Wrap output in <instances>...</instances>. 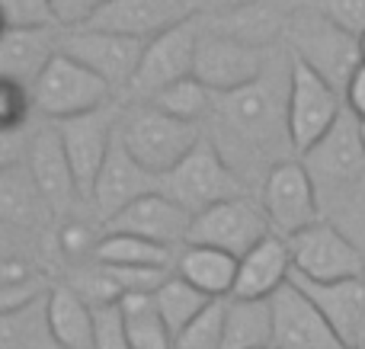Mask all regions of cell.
Returning <instances> with one entry per match:
<instances>
[{
    "label": "cell",
    "instance_id": "obj_39",
    "mask_svg": "<svg viewBox=\"0 0 365 349\" xmlns=\"http://www.w3.org/2000/svg\"><path fill=\"white\" fill-rule=\"evenodd\" d=\"M317 6L349 36H365V0H317Z\"/></svg>",
    "mask_w": 365,
    "mask_h": 349
},
{
    "label": "cell",
    "instance_id": "obj_25",
    "mask_svg": "<svg viewBox=\"0 0 365 349\" xmlns=\"http://www.w3.org/2000/svg\"><path fill=\"white\" fill-rule=\"evenodd\" d=\"M48 321L61 349H93V308L68 282H58L51 288Z\"/></svg>",
    "mask_w": 365,
    "mask_h": 349
},
{
    "label": "cell",
    "instance_id": "obj_22",
    "mask_svg": "<svg viewBox=\"0 0 365 349\" xmlns=\"http://www.w3.org/2000/svg\"><path fill=\"white\" fill-rule=\"evenodd\" d=\"M289 279H292L289 241L279 237V234H269V237H263L247 256H240L237 286H234L231 298L269 301Z\"/></svg>",
    "mask_w": 365,
    "mask_h": 349
},
{
    "label": "cell",
    "instance_id": "obj_4",
    "mask_svg": "<svg viewBox=\"0 0 365 349\" xmlns=\"http://www.w3.org/2000/svg\"><path fill=\"white\" fill-rule=\"evenodd\" d=\"M298 160L308 170L311 183H314L317 196H321L324 218H327V212L334 205H340L365 179V147H362L359 119L346 109V115Z\"/></svg>",
    "mask_w": 365,
    "mask_h": 349
},
{
    "label": "cell",
    "instance_id": "obj_5",
    "mask_svg": "<svg viewBox=\"0 0 365 349\" xmlns=\"http://www.w3.org/2000/svg\"><path fill=\"white\" fill-rule=\"evenodd\" d=\"M160 192H167L186 212L199 215V212L212 209V205L231 202V199L240 196H253V186L227 164L225 154L205 135L199 141V147L182 160L177 170L160 179Z\"/></svg>",
    "mask_w": 365,
    "mask_h": 349
},
{
    "label": "cell",
    "instance_id": "obj_27",
    "mask_svg": "<svg viewBox=\"0 0 365 349\" xmlns=\"http://www.w3.org/2000/svg\"><path fill=\"white\" fill-rule=\"evenodd\" d=\"M48 295L13 311H0V349H61L51 333Z\"/></svg>",
    "mask_w": 365,
    "mask_h": 349
},
{
    "label": "cell",
    "instance_id": "obj_2",
    "mask_svg": "<svg viewBox=\"0 0 365 349\" xmlns=\"http://www.w3.org/2000/svg\"><path fill=\"white\" fill-rule=\"evenodd\" d=\"M285 48L292 58L308 64L314 74H321L327 83H334L343 96L353 80V74L362 68L359 38L334 23L321 6H295L289 13V29H285Z\"/></svg>",
    "mask_w": 365,
    "mask_h": 349
},
{
    "label": "cell",
    "instance_id": "obj_19",
    "mask_svg": "<svg viewBox=\"0 0 365 349\" xmlns=\"http://www.w3.org/2000/svg\"><path fill=\"white\" fill-rule=\"evenodd\" d=\"M192 16L195 13L189 0H109L90 26L151 42L154 36H160V32L173 29V26L186 23Z\"/></svg>",
    "mask_w": 365,
    "mask_h": 349
},
{
    "label": "cell",
    "instance_id": "obj_8",
    "mask_svg": "<svg viewBox=\"0 0 365 349\" xmlns=\"http://www.w3.org/2000/svg\"><path fill=\"white\" fill-rule=\"evenodd\" d=\"M346 115V96L327 83L321 74L292 58V83H289V138L295 157L317 145L336 122Z\"/></svg>",
    "mask_w": 365,
    "mask_h": 349
},
{
    "label": "cell",
    "instance_id": "obj_41",
    "mask_svg": "<svg viewBox=\"0 0 365 349\" xmlns=\"http://www.w3.org/2000/svg\"><path fill=\"white\" fill-rule=\"evenodd\" d=\"M189 4H192L195 16H215V13L234 10V6H244V4H257V0H189Z\"/></svg>",
    "mask_w": 365,
    "mask_h": 349
},
{
    "label": "cell",
    "instance_id": "obj_28",
    "mask_svg": "<svg viewBox=\"0 0 365 349\" xmlns=\"http://www.w3.org/2000/svg\"><path fill=\"white\" fill-rule=\"evenodd\" d=\"M177 256H180V250L160 247V244L145 241V237L106 231L96 260L106 263V266H122V269H158V273H173V269H177Z\"/></svg>",
    "mask_w": 365,
    "mask_h": 349
},
{
    "label": "cell",
    "instance_id": "obj_1",
    "mask_svg": "<svg viewBox=\"0 0 365 349\" xmlns=\"http://www.w3.org/2000/svg\"><path fill=\"white\" fill-rule=\"evenodd\" d=\"M289 83L292 51L282 45L257 83L212 96L205 135L250 186L257 177L263 186L272 167L295 157L289 138Z\"/></svg>",
    "mask_w": 365,
    "mask_h": 349
},
{
    "label": "cell",
    "instance_id": "obj_21",
    "mask_svg": "<svg viewBox=\"0 0 365 349\" xmlns=\"http://www.w3.org/2000/svg\"><path fill=\"white\" fill-rule=\"evenodd\" d=\"M289 13L292 10H279L272 0H257V4L234 6L215 16H202V26L208 32H218L234 42L253 45V48H279V42H285Z\"/></svg>",
    "mask_w": 365,
    "mask_h": 349
},
{
    "label": "cell",
    "instance_id": "obj_15",
    "mask_svg": "<svg viewBox=\"0 0 365 349\" xmlns=\"http://www.w3.org/2000/svg\"><path fill=\"white\" fill-rule=\"evenodd\" d=\"M269 305L276 349H346L324 311L292 279L272 295Z\"/></svg>",
    "mask_w": 365,
    "mask_h": 349
},
{
    "label": "cell",
    "instance_id": "obj_23",
    "mask_svg": "<svg viewBox=\"0 0 365 349\" xmlns=\"http://www.w3.org/2000/svg\"><path fill=\"white\" fill-rule=\"evenodd\" d=\"M0 215H4V231L16 234H36L55 215L26 164L0 170Z\"/></svg>",
    "mask_w": 365,
    "mask_h": 349
},
{
    "label": "cell",
    "instance_id": "obj_37",
    "mask_svg": "<svg viewBox=\"0 0 365 349\" xmlns=\"http://www.w3.org/2000/svg\"><path fill=\"white\" fill-rule=\"evenodd\" d=\"M93 349H132L122 305L93 308Z\"/></svg>",
    "mask_w": 365,
    "mask_h": 349
},
{
    "label": "cell",
    "instance_id": "obj_29",
    "mask_svg": "<svg viewBox=\"0 0 365 349\" xmlns=\"http://www.w3.org/2000/svg\"><path fill=\"white\" fill-rule=\"evenodd\" d=\"M125 311V324H128V343L132 349H177L167 321L160 318L154 292H135L125 295L119 301Z\"/></svg>",
    "mask_w": 365,
    "mask_h": 349
},
{
    "label": "cell",
    "instance_id": "obj_14",
    "mask_svg": "<svg viewBox=\"0 0 365 349\" xmlns=\"http://www.w3.org/2000/svg\"><path fill=\"white\" fill-rule=\"evenodd\" d=\"M122 106H125V103L115 100V103H109V106L96 109V113L77 115V119H68V122H58V135H61L64 151H68L71 170H74L77 189H81V199L87 205H90V192H93L96 177H100L103 164H106L115 138H119Z\"/></svg>",
    "mask_w": 365,
    "mask_h": 349
},
{
    "label": "cell",
    "instance_id": "obj_11",
    "mask_svg": "<svg viewBox=\"0 0 365 349\" xmlns=\"http://www.w3.org/2000/svg\"><path fill=\"white\" fill-rule=\"evenodd\" d=\"M259 202H263L266 218L272 224V234L285 237V241L308 231L311 224L324 222L321 196H317L314 183L298 157L272 167L269 177L259 186Z\"/></svg>",
    "mask_w": 365,
    "mask_h": 349
},
{
    "label": "cell",
    "instance_id": "obj_36",
    "mask_svg": "<svg viewBox=\"0 0 365 349\" xmlns=\"http://www.w3.org/2000/svg\"><path fill=\"white\" fill-rule=\"evenodd\" d=\"M327 222H334L359 250H365V179L343 199L340 205L327 212Z\"/></svg>",
    "mask_w": 365,
    "mask_h": 349
},
{
    "label": "cell",
    "instance_id": "obj_9",
    "mask_svg": "<svg viewBox=\"0 0 365 349\" xmlns=\"http://www.w3.org/2000/svg\"><path fill=\"white\" fill-rule=\"evenodd\" d=\"M145 48H148L145 38L93 29V26L64 29V38H61L64 55L81 61L83 68H90L96 77H103L119 100H125L128 87H132L135 74H138L141 58H145Z\"/></svg>",
    "mask_w": 365,
    "mask_h": 349
},
{
    "label": "cell",
    "instance_id": "obj_43",
    "mask_svg": "<svg viewBox=\"0 0 365 349\" xmlns=\"http://www.w3.org/2000/svg\"><path fill=\"white\" fill-rule=\"evenodd\" d=\"M359 132H362V147H365V122H359Z\"/></svg>",
    "mask_w": 365,
    "mask_h": 349
},
{
    "label": "cell",
    "instance_id": "obj_33",
    "mask_svg": "<svg viewBox=\"0 0 365 349\" xmlns=\"http://www.w3.org/2000/svg\"><path fill=\"white\" fill-rule=\"evenodd\" d=\"M225 301H212L177 337V349H225Z\"/></svg>",
    "mask_w": 365,
    "mask_h": 349
},
{
    "label": "cell",
    "instance_id": "obj_40",
    "mask_svg": "<svg viewBox=\"0 0 365 349\" xmlns=\"http://www.w3.org/2000/svg\"><path fill=\"white\" fill-rule=\"evenodd\" d=\"M346 109L356 115L359 122H365V64L353 74L346 87Z\"/></svg>",
    "mask_w": 365,
    "mask_h": 349
},
{
    "label": "cell",
    "instance_id": "obj_30",
    "mask_svg": "<svg viewBox=\"0 0 365 349\" xmlns=\"http://www.w3.org/2000/svg\"><path fill=\"white\" fill-rule=\"evenodd\" d=\"M106 237V224L96 215H68L55 231V254L68 269L87 266L96 260L100 244Z\"/></svg>",
    "mask_w": 365,
    "mask_h": 349
},
{
    "label": "cell",
    "instance_id": "obj_31",
    "mask_svg": "<svg viewBox=\"0 0 365 349\" xmlns=\"http://www.w3.org/2000/svg\"><path fill=\"white\" fill-rule=\"evenodd\" d=\"M154 301H158L160 318L167 321L173 340H177L215 298H208L205 292H199L195 286H189L186 279H180V276L173 273V276H167V279L160 282V288L154 292Z\"/></svg>",
    "mask_w": 365,
    "mask_h": 349
},
{
    "label": "cell",
    "instance_id": "obj_13",
    "mask_svg": "<svg viewBox=\"0 0 365 349\" xmlns=\"http://www.w3.org/2000/svg\"><path fill=\"white\" fill-rule=\"evenodd\" d=\"M279 48H253V45L234 42V38L208 32L202 26L199 51H195V80L205 83L212 96L244 90L266 74V68H269L272 55Z\"/></svg>",
    "mask_w": 365,
    "mask_h": 349
},
{
    "label": "cell",
    "instance_id": "obj_10",
    "mask_svg": "<svg viewBox=\"0 0 365 349\" xmlns=\"http://www.w3.org/2000/svg\"><path fill=\"white\" fill-rule=\"evenodd\" d=\"M292 276L308 282H349L362 279L365 250H359L334 222H317L308 231L289 237Z\"/></svg>",
    "mask_w": 365,
    "mask_h": 349
},
{
    "label": "cell",
    "instance_id": "obj_35",
    "mask_svg": "<svg viewBox=\"0 0 365 349\" xmlns=\"http://www.w3.org/2000/svg\"><path fill=\"white\" fill-rule=\"evenodd\" d=\"M32 115H36L32 90L13 80L0 83V128L4 132H26Z\"/></svg>",
    "mask_w": 365,
    "mask_h": 349
},
{
    "label": "cell",
    "instance_id": "obj_42",
    "mask_svg": "<svg viewBox=\"0 0 365 349\" xmlns=\"http://www.w3.org/2000/svg\"><path fill=\"white\" fill-rule=\"evenodd\" d=\"M359 48H362V64H365V36L359 38Z\"/></svg>",
    "mask_w": 365,
    "mask_h": 349
},
{
    "label": "cell",
    "instance_id": "obj_18",
    "mask_svg": "<svg viewBox=\"0 0 365 349\" xmlns=\"http://www.w3.org/2000/svg\"><path fill=\"white\" fill-rule=\"evenodd\" d=\"M192 212H186L180 202H173L167 192H151V196L132 202L125 212L106 224V231L115 234H135L154 241L160 247L182 250L189 241V228H192Z\"/></svg>",
    "mask_w": 365,
    "mask_h": 349
},
{
    "label": "cell",
    "instance_id": "obj_17",
    "mask_svg": "<svg viewBox=\"0 0 365 349\" xmlns=\"http://www.w3.org/2000/svg\"><path fill=\"white\" fill-rule=\"evenodd\" d=\"M160 192V179L154 173H148L138 160L128 154V147L122 145V138H115L113 151H109L106 164H103L100 177L90 192V212L100 218L103 224H109L119 212H125L132 202Z\"/></svg>",
    "mask_w": 365,
    "mask_h": 349
},
{
    "label": "cell",
    "instance_id": "obj_45",
    "mask_svg": "<svg viewBox=\"0 0 365 349\" xmlns=\"http://www.w3.org/2000/svg\"><path fill=\"white\" fill-rule=\"evenodd\" d=\"M362 279H365V273H362Z\"/></svg>",
    "mask_w": 365,
    "mask_h": 349
},
{
    "label": "cell",
    "instance_id": "obj_6",
    "mask_svg": "<svg viewBox=\"0 0 365 349\" xmlns=\"http://www.w3.org/2000/svg\"><path fill=\"white\" fill-rule=\"evenodd\" d=\"M119 96L113 93L103 77H96L90 68H83L81 61H74L71 55H58L48 64L38 83L32 87V103H36V115H42L45 122H68L77 115L96 113V109L115 103Z\"/></svg>",
    "mask_w": 365,
    "mask_h": 349
},
{
    "label": "cell",
    "instance_id": "obj_7",
    "mask_svg": "<svg viewBox=\"0 0 365 349\" xmlns=\"http://www.w3.org/2000/svg\"><path fill=\"white\" fill-rule=\"evenodd\" d=\"M202 38V16H192L148 42L132 87L122 103H151L160 90L195 77V51Z\"/></svg>",
    "mask_w": 365,
    "mask_h": 349
},
{
    "label": "cell",
    "instance_id": "obj_3",
    "mask_svg": "<svg viewBox=\"0 0 365 349\" xmlns=\"http://www.w3.org/2000/svg\"><path fill=\"white\" fill-rule=\"evenodd\" d=\"M119 138L148 173L164 179L199 147V141L205 138V128L173 119L151 103H125Z\"/></svg>",
    "mask_w": 365,
    "mask_h": 349
},
{
    "label": "cell",
    "instance_id": "obj_12",
    "mask_svg": "<svg viewBox=\"0 0 365 349\" xmlns=\"http://www.w3.org/2000/svg\"><path fill=\"white\" fill-rule=\"evenodd\" d=\"M269 234H272V224L266 218L263 202L253 196H240V199H231V202H221L199 212L192 218L186 244L225 250V254L240 260V256H247Z\"/></svg>",
    "mask_w": 365,
    "mask_h": 349
},
{
    "label": "cell",
    "instance_id": "obj_26",
    "mask_svg": "<svg viewBox=\"0 0 365 349\" xmlns=\"http://www.w3.org/2000/svg\"><path fill=\"white\" fill-rule=\"evenodd\" d=\"M272 305L253 298L225 301V349H269Z\"/></svg>",
    "mask_w": 365,
    "mask_h": 349
},
{
    "label": "cell",
    "instance_id": "obj_24",
    "mask_svg": "<svg viewBox=\"0 0 365 349\" xmlns=\"http://www.w3.org/2000/svg\"><path fill=\"white\" fill-rule=\"evenodd\" d=\"M237 266H240V260L225 254V250L186 244L177 256V269H173V273H177L180 279H186L189 286H195L199 292H205L208 298L221 301V298H231L234 295Z\"/></svg>",
    "mask_w": 365,
    "mask_h": 349
},
{
    "label": "cell",
    "instance_id": "obj_32",
    "mask_svg": "<svg viewBox=\"0 0 365 349\" xmlns=\"http://www.w3.org/2000/svg\"><path fill=\"white\" fill-rule=\"evenodd\" d=\"M151 106H158L160 113L173 115V119H180V122H192V125L205 128L208 113H212V93H208V87L199 83L195 77H186V80L160 90L151 100Z\"/></svg>",
    "mask_w": 365,
    "mask_h": 349
},
{
    "label": "cell",
    "instance_id": "obj_20",
    "mask_svg": "<svg viewBox=\"0 0 365 349\" xmlns=\"http://www.w3.org/2000/svg\"><path fill=\"white\" fill-rule=\"evenodd\" d=\"M64 29H4L0 36V80L36 87L48 64L61 55Z\"/></svg>",
    "mask_w": 365,
    "mask_h": 349
},
{
    "label": "cell",
    "instance_id": "obj_44",
    "mask_svg": "<svg viewBox=\"0 0 365 349\" xmlns=\"http://www.w3.org/2000/svg\"><path fill=\"white\" fill-rule=\"evenodd\" d=\"M269 349H276V346H269Z\"/></svg>",
    "mask_w": 365,
    "mask_h": 349
},
{
    "label": "cell",
    "instance_id": "obj_34",
    "mask_svg": "<svg viewBox=\"0 0 365 349\" xmlns=\"http://www.w3.org/2000/svg\"><path fill=\"white\" fill-rule=\"evenodd\" d=\"M4 29H51L58 26L51 0H0Z\"/></svg>",
    "mask_w": 365,
    "mask_h": 349
},
{
    "label": "cell",
    "instance_id": "obj_16",
    "mask_svg": "<svg viewBox=\"0 0 365 349\" xmlns=\"http://www.w3.org/2000/svg\"><path fill=\"white\" fill-rule=\"evenodd\" d=\"M26 167H29L32 179H36V186L42 189L45 202L51 205L55 215L68 218L71 212H77V205H87L81 199V189H77L74 170H71L68 151H64V141H61V135H58L55 122H45V125L32 128L29 151H26Z\"/></svg>",
    "mask_w": 365,
    "mask_h": 349
},
{
    "label": "cell",
    "instance_id": "obj_38",
    "mask_svg": "<svg viewBox=\"0 0 365 349\" xmlns=\"http://www.w3.org/2000/svg\"><path fill=\"white\" fill-rule=\"evenodd\" d=\"M106 4L109 0H51L61 29H81V26H90L103 13Z\"/></svg>",
    "mask_w": 365,
    "mask_h": 349
}]
</instances>
